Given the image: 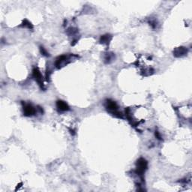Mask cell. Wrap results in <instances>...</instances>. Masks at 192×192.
<instances>
[{
	"mask_svg": "<svg viewBox=\"0 0 192 192\" xmlns=\"http://www.w3.org/2000/svg\"><path fill=\"white\" fill-rule=\"evenodd\" d=\"M105 108L111 115L115 117L123 119V114L119 111V107L117 104L111 99H107L105 101Z\"/></svg>",
	"mask_w": 192,
	"mask_h": 192,
	"instance_id": "6da1fadb",
	"label": "cell"
},
{
	"mask_svg": "<svg viewBox=\"0 0 192 192\" xmlns=\"http://www.w3.org/2000/svg\"><path fill=\"white\" fill-rule=\"evenodd\" d=\"M77 55L74 54H70V55H62L56 58V60L55 61V66L56 69H60L62 68L65 67V65H67L68 64H69L70 62H72L73 57H75Z\"/></svg>",
	"mask_w": 192,
	"mask_h": 192,
	"instance_id": "7a4b0ae2",
	"label": "cell"
},
{
	"mask_svg": "<svg viewBox=\"0 0 192 192\" xmlns=\"http://www.w3.org/2000/svg\"><path fill=\"white\" fill-rule=\"evenodd\" d=\"M148 168V162L143 158H140L136 163V170L135 173L141 177L142 180H143V173L146 172Z\"/></svg>",
	"mask_w": 192,
	"mask_h": 192,
	"instance_id": "3957f363",
	"label": "cell"
},
{
	"mask_svg": "<svg viewBox=\"0 0 192 192\" xmlns=\"http://www.w3.org/2000/svg\"><path fill=\"white\" fill-rule=\"evenodd\" d=\"M32 77L35 79V81L38 83L39 87L42 89H44V82H43V77L42 75H41V71H39V69H38V68H34L33 70H32Z\"/></svg>",
	"mask_w": 192,
	"mask_h": 192,
	"instance_id": "277c9868",
	"label": "cell"
},
{
	"mask_svg": "<svg viewBox=\"0 0 192 192\" xmlns=\"http://www.w3.org/2000/svg\"><path fill=\"white\" fill-rule=\"evenodd\" d=\"M23 115L25 116H32L37 113V109L31 104H24L23 105Z\"/></svg>",
	"mask_w": 192,
	"mask_h": 192,
	"instance_id": "5b68a950",
	"label": "cell"
},
{
	"mask_svg": "<svg viewBox=\"0 0 192 192\" xmlns=\"http://www.w3.org/2000/svg\"><path fill=\"white\" fill-rule=\"evenodd\" d=\"M188 53V49L185 47H179L174 49L173 51V56L176 58H179V57H182L184 56L187 55Z\"/></svg>",
	"mask_w": 192,
	"mask_h": 192,
	"instance_id": "8992f818",
	"label": "cell"
},
{
	"mask_svg": "<svg viewBox=\"0 0 192 192\" xmlns=\"http://www.w3.org/2000/svg\"><path fill=\"white\" fill-rule=\"evenodd\" d=\"M56 107L57 110L59 111H62V112H65V111H68L70 110V107L69 105H68L66 102H65L64 101H62V100H59V101H56Z\"/></svg>",
	"mask_w": 192,
	"mask_h": 192,
	"instance_id": "52a82bcc",
	"label": "cell"
},
{
	"mask_svg": "<svg viewBox=\"0 0 192 192\" xmlns=\"http://www.w3.org/2000/svg\"><path fill=\"white\" fill-rule=\"evenodd\" d=\"M113 36L110 34H105V35H101V38H100V43L102 44H106V45H108L110 43L111 40H112Z\"/></svg>",
	"mask_w": 192,
	"mask_h": 192,
	"instance_id": "ba28073f",
	"label": "cell"
},
{
	"mask_svg": "<svg viewBox=\"0 0 192 192\" xmlns=\"http://www.w3.org/2000/svg\"><path fill=\"white\" fill-rule=\"evenodd\" d=\"M20 26L23 28H27L29 29H33V28H34L33 25L32 24V23L29 22V21L26 19H25L24 20H23L22 23H21V25Z\"/></svg>",
	"mask_w": 192,
	"mask_h": 192,
	"instance_id": "9c48e42d",
	"label": "cell"
},
{
	"mask_svg": "<svg viewBox=\"0 0 192 192\" xmlns=\"http://www.w3.org/2000/svg\"><path fill=\"white\" fill-rule=\"evenodd\" d=\"M115 58V56L113 53H107L105 57V62L106 64L110 63L111 62H113Z\"/></svg>",
	"mask_w": 192,
	"mask_h": 192,
	"instance_id": "30bf717a",
	"label": "cell"
},
{
	"mask_svg": "<svg viewBox=\"0 0 192 192\" xmlns=\"http://www.w3.org/2000/svg\"><path fill=\"white\" fill-rule=\"evenodd\" d=\"M40 51H41V54H42L43 56H50L49 53H48V52L45 50V48L43 47H40Z\"/></svg>",
	"mask_w": 192,
	"mask_h": 192,
	"instance_id": "8fae6325",
	"label": "cell"
},
{
	"mask_svg": "<svg viewBox=\"0 0 192 192\" xmlns=\"http://www.w3.org/2000/svg\"><path fill=\"white\" fill-rule=\"evenodd\" d=\"M150 25L153 29H155L156 26H157V22H156L155 20H151L150 21Z\"/></svg>",
	"mask_w": 192,
	"mask_h": 192,
	"instance_id": "7c38bea8",
	"label": "cell"
},
{
	"mask_svg": "<svg viewBox=\"0 0 192 192\" xmlns=\"http://www.w3.org/2000/svg\"><path fill=\"white\" fill-rule=\"evenodd\" d=\"M155 137H157L158 140H159V141H161V140H162V138H161V136L160 135V134H159V132H155Z\"/></svg>",
	"mask_w": 192,
	"mask_h": 192,
	"instance_id": "4fadbf2b",
	"label": "cell"
}]
</instances>
